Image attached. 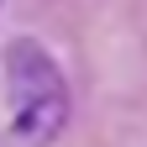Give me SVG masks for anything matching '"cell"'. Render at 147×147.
Listing matches in <instances>:
<instances>
[{
    "instance_id": "1",
    "label": "cell",
    "mask_w": 147,
    "mask_h": 147,
    "mask_svg": "<svg viewBox=\"0 0 147 147\" xmlns=\"http://www.w3.org/2000/svg\"><path fill=\"white\" fill-rule=\"evenodd\" d=\"M5 95H11V142L47 147L68 126V79L37 37H16L5 47Z\"/></svg>"
}]
</instances>
